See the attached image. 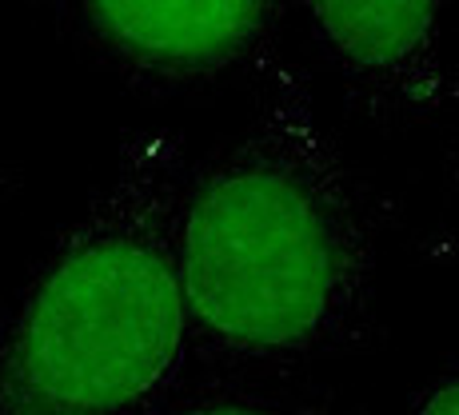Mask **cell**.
I'll list each match as a JSON object with an SVG mask.
<instances>
[{
    "label": "cell",
    "mask_w": 459,
    "mask_h": 415,
    "mask_svg": "<svg viewBox=\"0 0 459 415\" xmlns=\"http://www.w3.org/2000/svg\"><path fill=\"white\" fill-rule=\"evenodd\" d=\"M140 415H343L332 395L299 379L184 376L164 400Z\"/></svg>",
    "instance_id": "5"
},
{
    "label": "cell",
    "mask_w": 459,
    "mask_h": 415,
    "mask_svg": "<svg viewBox=\"0 0 459 415\" xmlns=\"http://www.w3.org/2000/svg\"><path fill=\"white\" fill-rule=\"evenodd\" d=\"M76 48L128 88L204 96L284 65L296 0H40Z\"/></svg>",
    "instance_id": "3"
},
{
    "label": "cell",
    "mask_w": 459,
    "mask_h": 415,
    "mask_svg": "<svg viewBox=\"0 0 459 415\" xmlns=\"http://www.w3.org/2000/svg\"><path fill=\"white\" fill-rule=\"evenodd\" d=\"M188 172L176 132L125 140L0 316V415H140L188 376Z\"/></svg>",
    "instance_id": "2"
},
{
    "label": "cell",
    "mask_w": 459,
    "mask_h": 415,
    "mask_svg": "<svg viewBox=\"0 0 459 415\" xmlns=\"http://www.w3.org/2000/svg\"><path fill=\"white\" fill-rule=\"evenodd\" d=\"M351 108L379 128H411L455 104L447 60L452 0H296Z\"/></svg>",
    "instance_id": "4"
},
{
    "label": "cell",
    "mask_w": 459,
    "mask_h": 415,
    "mask_svg": "<svg viewBox=\"0 0 459 415\" xmlns=\"http://www.w3.org/2000/svg\"><path fill=\"white\" fill-rule=\"evenodd\" d=\"M180 284L192 376L299 379L379 340L372 196L288 60L248 125L192 160Z\"/></svg>",
    "instance_id": "1"
},
{
    "label": "cell",
    "mask_w": 459,
    "mask_h": 415,
    "mask_svg": "<svg viewBox=\"0 0 459 415\" xmlns=\"http://www.w3.org/2000/svg\"><path fill=\"white\" fill-rule=\"evenodd\" d=\"M455 104H459V84H455ZM447 184H452V208H455V232H459V136L452 148V160H447Z\"/></svg>",
    "instance_id": "7"
},
{
    "label": "cell",
    "mask_w": 459,
    "mask_h": 415,
    "mask_svg": "<svg viewBox=\"0 0 459 415\" xmlns=\"http://www.w3.org/2000/svg\"><path fill=\"white\" fill-rule=\"evenodd\" d=\"M408 415H459V359L444 364L423 387H416Z\"/></svg>",
    "instance_id": "6"
}]
</instances>
